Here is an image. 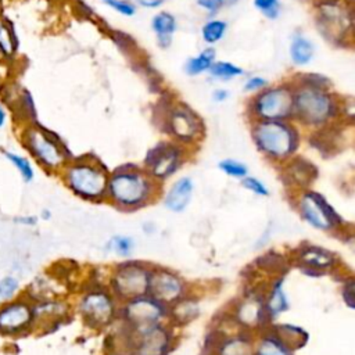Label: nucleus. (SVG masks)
Wrapping results in <instances>:
<instances>
[{
    "label": "nucleus",
    "mask_w": 355,
    "mask_h": 355,
    "mask_svg": "<svg viewBox=\"0 0 355 355\" xmlns=\"http://www.w3.org/2000/svg\"><path fill=\"white\" fill-rule=\"evenodd\" d=\"M173 324L168 320L137 331L128 329V355H169L175 345Z\"/></svg>",
    "instance_id": "10"
},
{
    "label": "nucleus",
    "mask_w": 355,
    "mask_h": 355,
    "mask_svg": "<svg viewBox=\"0 0 355 355\" xmlns=\"http://www.w3.org/2000/svg\"><path fill=\"white\" fill-rule=\"evenodd\" d=\"M78 312L87 327L101 330L111 326L118 318L119 302L108 288L100 286L82 294Z\"/></svg>",
    "instance_id": "7"
},
{
    "label": "nucleus",
    "mask_w": 355,
    "mask_h": 355,
    "mask_svg": "<svg viewBox=\"0 0 355 355\" xmlns=\"http://www.w3.org/2000/svg\"><path fill=\"white\" fill-rule=\"evenodd\" d=\"M241 184L243 187H245L247 190H250L251 193H254L255 196H261V197H265L269 194V190L268 187L263 184L262 180H259L258 178H254V176H244L241 179Z\"/></svg>",
    "instance_id": "34"
},
{
    "label": "nucleus",
    "mask_w": 355,
    "mask_h": 355,
    "mask_svg": "<svg viewBox=\"0 0 355 355\" xmlns=\"http://www.w3.org/2000/svg\"><path fill=\"white\" fill-rule=\"evenodd\" d=\"M263 306L269 320H273L288 309V298L286 295L283 279L280 276H276L263 291Z\"/></svg>",
    "instance_id": "21"
},
{
    "label": "nucleus",
    "mask_w": 355,
    "mask_h": 355,
    "mask_svg": "<svg viewBox=\"0 0 355 355\" xmlns=\"http://www.w3.org/2000/svg\"><path fill=\"white\" fill-rule=\"evenodd\" d=\"M254 355H294V351L287 347L268 324L254 336Z\"/></svg>",
    "instance_id": "22"
},
{
    "label": "nucleus",
    "mask_w": 355,
    "mask_h": 355,
    "mask_svg": "<svg viewBox=\"0 0 355 355\" xmlns=\"http://www.w3.org/2000/svg\"><path fill=\"white\" fill-rule=\"evenodd\" d=\"M266 79H263V78H261V76H252V78H250L248 80H247V83H245V90H248V92H251V90H259V89H262V87H265L266 86Z\"/></svg>",
    "instance_id": "39"
},
{
    "label": "nucleus",
    "mask_w": 355,
    "mask_h": 355,
    "mask_svg": "<svg viewBox=\"0 0 355 355\" xmlns=\"http://www.w3.org/2000/svg\"><path fill=\"white\" fill-rule=\"evenodd\" d=\"M37 329L33 301L26 294L0 304V337L22 338Z\"/></svg>",
    "instance_id": "6"
},
{
    "label": "nucleus",
    "mask_w": 355,
    "mask_h": 355,
    "mask_svg": "<svg viewBox=\"0 0 355 355\" xmlns=\"http://www.w3.org/2000/svg\"><path fill=\"white\" fill-rule=\"evenodd\" d=\"M37 216H39V220H40V219H42V220H49V219L51 218V211L47 209V208H44V209L40 211V214H39Z\"/></svg>",
    "instance_id": "44"
},
{
    "label": "nucleus",
    "mask_w": 355,
    "mask_h": 355,
    "mask_svg": "<svg viewBox=\"0 0 355 355\" xmlns=\"http://www.w3.org/2000/svg\"><path fill=\"white\" fill-rule=\"evenodd\" d=\"M355 287H354V277H349L344 282V286H343V300L344 302L349 306V308H354L355 305Z\"/></svg>",
    "instance_id": "37"
},
{
    "label": "nucleus",
    "mask_w": 355,
    "mask_h": 355,
    "mask_svg": "<svg viewBox=\"0 0 355 355\" xmlns=\"http://www.w3.org/2000/svg\"><path fill=\"white\" fill-rule=\"evenodd\" d=\"M200 315L198 300L189 293L168 306V322L178 326H186L191 323Z\"/></svg>",
    "instance_id": "20"
},
{
    "label": "nucleus",
    "mask_w": 355,
    "mask_h": 355,
    "mask_svg": "<svg viewBox=\"0 0 355 355\" xmlns=\"http://www.w3.org/2000/svg\"><path fill=\"white\" fill-rule=\"evenodd\" d=\"M254 114L259 121H284L293 114V93L287 87L262 92L254 100Z\"/></svg>",
    "instance_id": "14"
},
{
    "label": "nucleus",
    "mask_w": 355,
    "mask_h": 355,
    "mask_svg": "<svg viewBox=\"0 0 355 355\" xmlns=\"http://www.w3.org/2000/svg\"><path fill=\"white\" fill-rule=\"evenodd\" d=\"M226 31V24L219 19H212L202 26V37L207 43H215L222 39Z\"/></svg>",
    "instance_id": "33"
},
{
    "label": "nucleus",
    "mask_w": 355,
    "mask_h": 355,
    "mask_svg": "<svg viewBox=\"0 0 355 355\" xmlns=\"http://www.w3.org/2000/svg\"><path fill=\"white\" fill-rule=\"evenodd\" d=\"M184 162V150L179 144L161 141L148 150L144 158L146 172L162 183L175 175Z\"/></svg>",
    "instance_id": "12"
},
{
    "label": "nucleus",
    "mask_w": 355,
    "mask_h": 355,
    "mask_svg": "<svg viewBox=\"0 0 355 355\" xmlns=\"http://www.w3.org/2000/svg\"><path fill=\"white\" fill-rule=\"evenodd\" d=\"M215 58V50L214 49H205L201 51L197 57H193L186 64V72L189 75H198L211 68Z\"/></svg>",
    "instance_id": "28"
},
{
    "label": "nucleus",
    "mask_w": 355,
    "mask_h": 355,
    "mask_svg": "<svg viewBox=\"0 0 355 355\" xmlns=\"http://www.w3.org/2000/svg\"><path fill=\"white\" fill-rule=\"evenodd\" d=\"M272 331L294 352L300 348H302L308 343V333L295 324L290 323H277V324H269Z\"/></svg>",
    "instance_id": "23"
},
{
    "label": "nucleus",
    "mask_w": 355,
    "mask_h": 355,
    "mask_svg": "<svg viewBox=\"0 0 355 355\" xmlns=\"http://www.w3.org/2000/svg\"><path fill=\"white\" fill-rule=\"evenodd\" d=\"M151 26L157 35V39L162 47L169 46L173 32L176 29L175 18L168 12H159L153 18Z\"/></svg>",
    "instance_id": "26"
},
{
    "label": "nucleus",
    "mask_w": 355,
    "mask_h": 355,
    "mask_svg": "<svg viewBox=\"0 0 355 355\" xmlns=\"http://www.w3.org/2000/svg\"><path fill=\"white\" fill-rule=\"evenodd\" d=\"M227 92L226 90H222V89H219V90H216L215 93H214V100L215 101H223V100H226L227 98Z\"/></svg>",
    "instance_id": "43"
},
{
    "label": "nucleus",
    "mask_w": 355,
    "mask_h": 355,
    "mask_svg": "<svg viewBox=\"0 0 355 355\" xmlns=\"http://www.w3.org/2000/svg\"><path fill=\"white\" fill-rule=\"evenodd\" d=\"M12 222L21 227H35L39 223L37 215H17L12 218Z\"/></svg>",
    "instance_id": "38"
},
{
    "label": "nucleus",
    "mask_w": 355,
    "mask_h": 355,
    "mask_svg": "<svg viewBox=\"0 0 355 355\" xmlns=\"http://www.w3.org/2000/svg\"><path fill=\"white\" fill-rule=\"evenodd\" d=\"M169 132L182 143H193L201 136L200 119L187 108H176L168 121Z\"/></svg>",
    "instance_id": "17"
},
{
    "label": "nucleus",
    "mask_w": 355,
    "mask_h": 355,
    "mask_svg": "<svg viewBox=\"0 0 355 355\" xmlns=\"http://www.w3.org/2000/svg\"><path fill=\"white\" fill-rule=\"evenodd\" d=\"M252 137L258 150L276 162L291 158L300 144L297 129L284 121H258Z\"/></svg>",
    "instance_id": "4"
},
{
    "label": "nucleus",
    "mask_w": 355,
    "mask_h": 355,
    "mask_svg": "<svg viewBox=\"0 0 355 355\" xmlns=\"http://www.w3.org/2000/svg\"><path fill=\"white\" fill-rule=\"evenodd\" d=\"M218 168L227 176L232 178H237V179H243L244 176L248 175V168L245 164L237 161V159H222L218 164Z\"/></svg>",
    "instance_id": "32"
},
{
    "label": "nucleus",
    "mask_w": 355,
    "mask_h": 355,
    "mask_svg": "<svg viewBox=\"0 0 355 355\" xmlns=\"http://www.w3.org/2000/svg\"><path fill=\"white\" fill-rule=\"evenodd\" d=\"M187 293L189 284L178 272L162 266L151 268L148 295H151L165 306H169Z\"/></svg>",
    "instance_id": "13"
},
{
    "label": "nucleus",
    "mask_w": 355,
    "mask_h": 355,
    "mask_svg": "<svg viewBox=\"0 0 355 355\" xmlns=\"http://www.w3.org/2000/svg\"><path fill=\"white\" fill-rule=\"evenodd\" d=\"M211 75L218 78V79H223V80H229L232 78H236L239 75L243 73V69L239 68L237 65L227 62V61H219V62H214L209 68Z\"/></svg>",
    "instance_id": "30"
},
{
    "label": "nucleus",
    "mask_w": 355,
    "mask_h": 355,
    "mask_svg": "<svg viewBox=\"0 0 355 355\" xmlns=\"http://www.w3.org/2000/svg\"><path fill=\"white\" fill-rule=\"evenodd\" d=\"M290 55L295 65H304L311 61L313 55V46L304 36H295L290 46Z\"/></svg>",
    "instance_id": "27"
},
{
    "label": "nucleus",
    "mask_w": 355,
    "mask_h": 355,
    "mask_svg": "<svg viewBox=\"0 0 355 355\" xmlns=\"http://www.w3.org/2000/svg\"><path fill=\"white\" fill-rule=\"evenodd\" d=\"M118 318L129 331L168 320V306L146 294L119 304Z\"/></svg>",
    "instance_id": "11"
},
{
    "label": "nucleus",
    "mask_w": 355,
    "mask_h": 355,
    "mask_svg": "<svg viewBox=\"0 0 355 355\" xmlns=\"http://www.w3.org/2000/svg\"><path fill=\"white\" fill-rule=\"evenodd\" d=\"M318 176V169L313 164L304 158H288L282 172V179L286 186L297 193L311 189V184Z\"/></svg>",
    "instance_id": "16"
},
{
    "label": "nucleus",
    "mask_w": 355,
    "mask_h": 355,
    "mask_svg": "<svg viewBox=\"0 0 355 355\" xmlns=\"http://www.w3.org/2000/svg\"><path fill=\"white\" fill-rule=\"evenodd\" d=\"M107 6H110V7H112L114 10H116L118 12H121V14H123V15H133L135 14V11H136V8H135V6L133 4H130V3H128V1H125V0H103Z\"/></svg>",
    "instance_id": "36"
},
{
    "label": "nucleus",
    "mask_w": 355,
    "mask_h": 355,
    "mask_svg": "<svg viewBox=\"0 0 355 355\" xmlns=\"http://www.w3.org/2000/svg\"><path fill=\"white\" fill-rule=\"evenodd\" d=\"M254 4L268 18H276L279 14V0H254Z\"/></svg>",
    "instance_id": "35"
},
{
    "label": "nucleus",
    "mask_w": 355,
    "mask_h": 355,
    "mask_svg": "<svg viewBox=\"0 0 355 355\" xmlns=\"http://www.w3.org/2000/svg\"><path fill=\"white\" fill-rule=\"evenodd\" d=\"M153 265L140 261H123L110 273L108 290L119 304L148 294Z\"/></svg>",
    "instance_id": "5"
},
{
    "label": "nucleus",
    "mask_w": 355,
    "mask_h": 355,
    "mask_svg": "<svg viewBox=\"0 0 355 355\" xmlns=\"http://www.w3.org/2000/svg\"><path fill=\"white\" fill-rule=\"evenodd\" d=\"M162 193V183L151 178L144 168L123 164L110 172L107 197L114 207L132 212L157 201Z\"/></svg>",
    "instance_id": "1"
},
{
    "label": "nucleus",
    "mask_w": 355,
    "mask_h": 355,
    "mask_svg": "<svg viewBox=\"0 0 355 355\" xmlns=\"http://www.w3.org/2000/svg\"><path fill=\"white\" fill-rule=\"evenodd\" d=\"M211 355H254V334L247 330L222 336L211 349Z\"/></svg>",
    "instance_id": "18"
},
{
    "label": "nucleus",
    "mask_w": 355,
    "mask_h": 355,
    "mask_svg": "<svg viewBox=\"0 0 355 355\" xmlns=\"http://www.w3.org/2000/svg\"><path fill=\"white\" fill-rule=\"evenodd\" d=\"M58 175L64 186L82 200L100 202L107 197L110 172L105 165L93 155L72 157Z\"/></svg>",
    "instance_id": "2"
},
{
    "label": "nucleus",
    "mask_w": 355,
    "mask_h": 355,
    "mask_svg": "<svg viewBox=\"0 0 355 355\" xmlns=\"http://www.w3.org/2000/svg\"><path fill=\"white\" fill-rule=\"evenodd\" d=\"M133 247H135V241L129 236H114L107 243V248L119 257L130 255Z\"/></svg>",
    "instance_id": "31"
},
{
    "label": "nucleus",
    "mask_w": 355,
    "mask_h": 355,
    "mask_svg": "<svg viewBox=\"0 0 355 355\" xmlns=\"http://www.w3.org/2000/svg\"><path fill=\"white\" fill-rule=\"evenodd\" d=\"M3 157L6 158V161L17 171V173L19 175L21 180L24 183H32L35 179V166L32 159L28 155H24L21 153L12 151V150H1Z\"/></svg>",
    "instance_id": "24"
},
{
    "label": "nucleus",
    "mask_w": 355,
    "mask_h": 355,
    "mask_svg": "<svg viewBox=\"0 0 355 355\" xmlns=\"http://www.w3.org/2000/svg\"><path fill=\"white\" fill-rule=\"evenodd\" d=\"M293 112L302 123L319 126L333 118L336 104L323 89L308 85L293 94Z\"/></svg>",
    "instance_id": "8"
},
{
    "label": "nucleus",
    "mask_w": 355,
    "mask_h": 355,
    "mask_svg": "<svg viewBox=\"0 0 355 355\" xmlns=\"http://www.w3.org/2000/svg\"><path fill=\"white\" fill-rule=\"evenodd\" d=\"M139 3L144 7H150V8H155L158 6H161L164 3V0H139Z\"/></svg>",
    "instance_id": "42"
},
{
    "label": "nucleus",
    "mask_w": 355,
    "mask_h": 355,
    "mask_svg": "<svg viewBox=\"0 0 355 355\" xmlns=\"http://www.w3.org/2000/svg\"><path fill=\"white\" fill-rule=\"evenodd\" d=\"M21 294V282L14 275H4L0 277V301H8Z\"/></svg>",
    "instance_id": "29"
},
{
    "label": "nucleus",
    "mask_w": 355,
    "mask_h": 355,
    "mask_svg": "<svg viewBox=\"0 0 355 355\" xmlns=\"http://www.w3.org/2000/svg\"><path fill=\"white\" fill-rule=\"evenodd\" d=\"M194 191V183L191 178L182 176L172 183L164 196V205L172 212H182L191 201Z\"/></svg>",
    "instance_id": "19"
},
{
    "label": "nucleus",
    "mask_w": 355,
    "mask_h": 355,
    "mask_svg": "<svg viewBox=\"0 0 355 355\" xmlns=\"http://www.w3.org/2000/svg\"><path fill=\"white\" fill-rule=\"evenodd\" d=\"M293 259L301 270L312 275H323L337 265L336 254L315 244L300 245L294 251Z\"/></svg>",
    "instance_id": "15"
},
{
    "label": "nucleus",
    "mask_w": 355,
    "mask_h": 355,
    "mask_svg": "<svg viewBox=\"0 0 355 355\" xmlns=\"http://www.w3.org/2000/svg\"><path fill=\"white\" fill-rule=\"evenodd\" d=\"M8 119H10V111H8V108L0 101V130L7 126Z\"/></svg>",
    "instance_id": "41"
},
{
    "label": "nucleus",
    "mask_w": 355,
    "mask_h": 355,
    "mask_svg": "<svg viewBox=\"0 0 355 355\" xmlns=\"http://www.w3.org/2000/svg\"><path fill=\"white\" fill-rule=\"evenodd\" d=\"M18 51V37L14 26L6 18L0 19V57L6 61L12 60Z\"/></svg>",
    "instance_id": "25"
},
{
    "label": "nucleus",
    "mask_w": 355,
    "mask_h": 355,
    "mask_svg": "<svg viewBox=\"0 0 355 355\" xmlns=\"http://www.w3.org/2000/svg\"><path fill=\"white\" fill-rule=\"evenodd\" d=\"M198 6H201L202 8L211 11V12H215L223 3V0H197Z\"/></svg>",
    "instance_id": "40"
},
{
    "label": "nucleus",
    "mask_w": 355,
    "mask_h": 355,
    "mask_svg": "<svg viewBox=\"0 0 355 355\" xmlns=\"http://www.w3.org/2000/svg\"><path fill=\"white\" fill-rule=\"evenodd\" d=\"M0 304H1V301H0Z\"/></svg>",
    "instance_id": "45"
},
{
    "label": "nucleus",
    "mask_w": 355,
    "mask_h": 355,
    "mask_svg": "<svg viewBox=\"0 0 355 355\" xmlns=\"http://www.w3.org/2000/svg\"><path fill=\"white\" fill-rule=\"evenodd\" d=\"M295 207L301 218L318 230L333 232L341 229L345 223L329 201L312 189L295 194Z\"/></svg>",
    "instance_id": "9"
},
{
    "label": "nucleus",
    "mask_w": 355,
    "mask_h": 355,
    "mask_svg": "<svg viewBox=\"0 0 355 355\" xmlns=\"http://www.w3.org/2000/svg\"><path fill=\"white\" fill-rule=\"evenodd\" d=\"M19 140L28 157L47 173L58 175L72 158L62 140L36 121L22 126Z\"/></svg>",
    "instance_id": "3"
}]
</instances>
